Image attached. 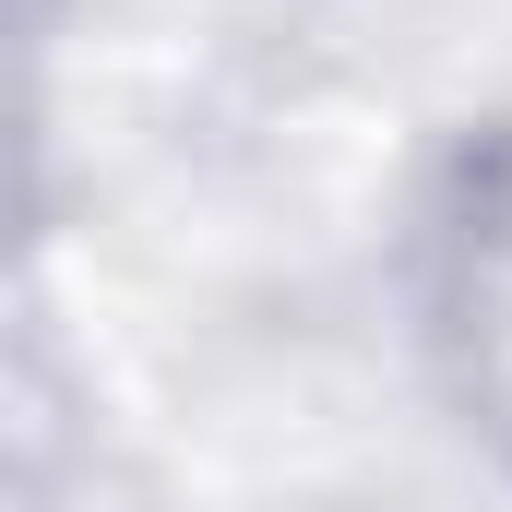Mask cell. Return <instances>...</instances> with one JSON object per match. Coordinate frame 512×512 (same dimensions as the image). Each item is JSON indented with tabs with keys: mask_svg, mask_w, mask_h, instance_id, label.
Here are the masks:
<instances>
[{
	"mask_svg": "<svg viewBox=\"0 0 512 512\" xmlns=\"http://www.w3.org/2000/svg\"><path fill=\"white\" fill-rule=\"evenodd\" d=\"M429 251H441L429 334L453 346L465 405H477L489 429H512V131L465 155V179H453V203H441Z\"/></svg>",
	"mask_w": 512,
	"mask_h": 512,
	"instance_id": "cell-1",
	"label": "cell"
}]
</instances>
